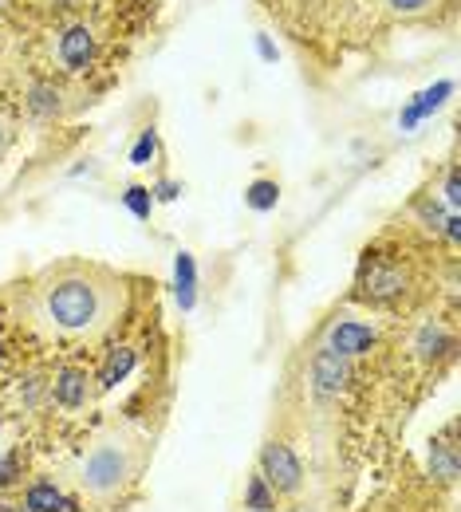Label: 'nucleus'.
<instances>
[{"mask_svg":"<svg viewBox=\"0 0 461 512\" xmlns=\"http://www.w3.org/2000/svg\"><path fill=\"white\" fill-rule=\"evenodd\" d=\"M142 461H146V449L131 446L127 438H107L91 449L79 465V489L87 501L111 509L119 505V497L131 489L142 473Z\"/></svg>","mask_w":461,"mask_h":512,"instance_id":"obj_1","label":"nucleus"},{"mask_svg":"<svg viewBox=\"0 0 461 512\" xmlns=\"http://www.w3.org/2000/svg\"><path fill=\"white\" fill-rule=\"evenodd\" d=\"M44 308L52 323L64 331H91L103 320V296L87 276H60L44 292Z\"/></svg>","mask_w":461,"mask_h":512,"instance_id":"obj_2","label":"nucleus"},{"mask_svg":"<svg viewBox=\"0 0 461 512\" xmlns=\"http://www.w3.org/2000/svg\"><path fill=\"white\" fill-rule=\"evenodd\" d=\"M406 292H410V268L402 260L379 253L363 256L359 276H355V300L375 304V308H387V304H398Z\"/></svg>","mask_w":461,"mask_h":512,"instance_id":"obj_3","label":"nucleus"},{"mask_svg":"<svg viewBox=\"0 0 461 512\" xmlns=\"http://www.w3.org/2000/svg\"><path fill=\"white\" fill-rule=\"evenodd\" d=\"M257 473L276 489V497H300L304 489V461L288 442H264L257 453Z\"/></svg>","mask_w":461,"mask_h":512,"instance_id":"obj_4","label":"nucleus"},{"mask_svg":"<svg viewBox=\"0 0 461 512\" xmlns=\"http://www.w3.org/2000/svg\"><path fill=\"white\" fill-rule=\"evenodd\" d=\"M351 383V359H343L339 351L320 347L316 359H312V390L320 398H339Z\"/></svg>","mask_w":461,"mask_h":512,"instance_id":"obj_5","label":"nucleus"},{"mask_svg":"<svg viewBox=\"0 0 461 512\" xmlns=\"http://www.w3.org/2000/svg\"><path fill=\"white\" fill-rule=\"evenodd\" d=\"M379 343V331L371 323H359V320H339L328 327V339L324 347L339 351L343 359H359V355H371Z\"/></svg>","mask_w":461,"mask_h":512,"instance_id":"obj_6","label":"nucleus"},{"mask_svg":"<svg viewBox=\"0 0 461 512\" xmlns=\"http://www.w3.org/2000/svg\"><path fill=\"white\" fill-rule=\"evenodd\" d=\"M430 477L442 481L446 489H454L461 477V457H458V418L442 430V438L430 442Z\"/></svg>","mask_w":461,"mask_h":512,"instance_id":"obj_7","label":"nucleus"},{"mask_svg":"<svg viewBox=\"0 0 461 512\" xmlns=\"http://www.w3.org/2000/svg\"><path fill=\"white\" fill-rule=\"evenodd\" d=\"M95 379L83 371V367H60L56 371V383H52V398H56V406H64V410H83L87 402H91V394H95Z\"/></svg>","mask_w":461,"mask_h":512,"instance_id":"obj_8","label":"nucleus"},{"mask_svg":"<svg viewBox=\"0 0 461 512\" xmlns=\"http://www.w3.org/2000/svg\"><path fill=\"white\" fill-rule=\"evenodd\" d=\"M24 512H79V505L67 497L52 477H36L24 489Z\"/></svg>","mask_w":461,"mask_h":512,"instance_id":"obj_9","label":"nucleus"},{"mask_svg":"<svg viewBox=\"0 0 461 512\" xmlns=\"http://www.w3.org/2000/svg\"><path fill=\"white\" fill-rule=\"evenodd\" d=\"M450 95H454V83H450V79H438V83H434V87H426V91H422L414 103H406V107H402L398 127L414 130L422 119H430V115H434V111H438V107H442Z\"/></svg>","mask_w":461,"mask_h":512,"instance_id":"obj_10","label":"nucleus"},{"mask_svg":"<svg viewBox=\"0 0 461 512\" xmlns=\"http://www.w3.org/2000/svg\"><path fill=\"white\" fill-rule=\"evenodd\" d=\"M174 300L182 312L198 308V260H194V253L174 256Z\"/></svg>","mask_w":461,"mask_h":512,"instance_id":"obj_11","label":"nucleus"},{"mask_svg":"<svg viewBox=\"0 0 461 512\" xmlns=\"http://www.w3.org/2000/svg\"><path fill=\"white\" fill-rule=\"evenodd\" d=\"M134 363H138V351H134V347H127V343H123V347H111L107 359H103V367H99V375H95V386H99V390H115L119 383H127Z\"/></svg>","mask_w":461,"mask_h":512,"instance_id":"obj_12","label":"nucleus"},{"mask_svg":"<svg viewBox=\"0 0 461 512\" xmlns=\"http://www.w3.org/2000/svg\"><path fill=\"white\" fill-rule=\"evenodd\" d=\"M91 56H95V36H91L83 24L67 28L64 40H60V60H64L71 71H83V67L91 64Z\"/></svg>","mask_w":461,"mask_h":512,"instance_id":"obj_13","label":"nucleus"},{"mask_svg":"<svg viewBox=\"0 0 461 512\" xmlns=\"http://www.w3.org/2000/svg\"><path fill=\"white\" fill-rule=\"evenodd\" d=\"M241 509H245V512H276V509H280V497H276V489H272V485L264 481L257 469H253V473L245 477Z\"/></svg>","mask_w":461,"mask_h":512,"instance_id":"obj_14","label":"nucleus"},{"mask_svg":"<svg viewBox=\"0 0 461 512\" xmlns=\"http://www.w3.org/2000/svg\"><path fill=\"white\" fill-rule=\"evenodd\" d=\"M28 107H32V115L52 119V115L64 111V95H60V87H52V83H36V87L28 91Z\"/></svg>","mask_w":461,"mask_h":512,"instance_id":"obj_15","label":"nucleus"},{"mask_svg":"<svg viewBox=\"0 0 461 512\" xmlns=\"http://www.w3.org/2000/svg\"><path fill=\"white\" fill-rule=\"evenodd\" d=\"M446 351H454L450 331H442L438 323H426V327L418 331V355H422V359H434V355H446Z\"/></svg>","mask_w":461,"mask_h":512,"instance_id":"obj_16","label":"nucleus"},{"mask_svg":"<svg viewBox=\"0 0 461 512\" xmlns=\"http://www.w3.org/2000/svg\"><path fill=\"white\" fill-rule=\"evenodd\" d=\"M245 201H249V209L268 213V209H276V201H280V186H276L272 178H257V182L245 190Z\"/></svg>","mask_w":461,"mask_h":512,"instance_id":"obj_17","label":"nucleus"},{"mask_svg":"<svg viewBox=\"0 0 461 512\" xmlns=\"http://www.w3.org/2000/svg\"><path fill=\"white\" fill-rule=\"evenodd\" d=\"M123 205L131 209L138 221H150V209H154V193H150V186H127V193H123Z\"/></svg>","mask_w":461,"mask_h":512,"instance_id":"obj_18","label":"nucleus"},{"mask_svg":"<svg viewBox=\"0 0 461 512\" xmlns=\"http://www.w3.org/2000/svg\"><path fill=\"white\" fill-rule=\"evenodd\" d=\"M158 154V130L146 127L131 146V166H150V158Z\"/></svg>","mask_w":461,"mask_h":512,"instance_id":"obj_19","label":"nucleus"},{"mask_svg":"<svg viewBox=\"0 0 461 512\" xmlns=\"http://www.w3.org/2000/svg\"><path fill=\"white\" fill-rule=\"evenodd\" d=\"M20 477H24V457L12 449V453L0 457V489H12Z\"/></svg>","mask_w":461,"mask_h":512,"instance_id":"obj_20","label":"nucleus"},{"mask_svg":"<svg viewBox=\"0 0 461 512\" xmlns=\"http://www.w3.org/2000/svg\"><path fill=\"white\" fill-rule=\"evenodd\" d=\"M150 193H154V201H178V193H182V186H178L174 178H158V182L150 186Z\"/></svg>","mask_w":461,"mask_h":512,"instance_id":"obj_21","label":"nucleus"},{"mask_svg":"<svg viewBox=\"0 0 461 512\" xmlns=\"http://www.w3.org/2000/svg\"><path fill=\"white\" fill-rule=\"evenodd\" d=\"M446 201H450V209L458 213V205H461V174H458V166H450V178H446Z\"/></svg>","mask_w":461,"mask_h":512,"instance_id":"obj_22","label":"nucleus"},{"mask_svg":"<svg viewBox=\"0 0 461 512\" xmlns=\"http://www.w3.org/2000/svg\"><path fill=\"white\" fill-rule=\"evenodd\" d=\"M387 4H391L395 12H406V16H410V12H422V8H430V0H387Z\"/></svg>","mask_w":461,"mask_h":512,"instance_id":"obj_23","label":"nucleus"},{"mask_svg":"<svg viewBox=\"0 0 461 512\" xmlns=\"http://www.w3.org/2000/svg\"><path fill=\"white\" fill-rule=\"evenodd\" d=\"M257 48H261V56H264V60H276V48L268 44V36H257Z\"/></svg>","mask_w":461,"mask_h":512,"instance_id":"obj_24","label":"nucleus"},{"mask_svg":"<svg viewBox=\"0 0 461 512\" xmlns=\"http://www.w3.org/2000/svg\"><path fill=\"white\" fill-rule=\"evenodd\" d=\"M284 512H316V509H308V505H288Z\"/></svg>","mask_w":461,"mask_h":512,"instance_id":"obj_25","label":"nucleus"},{"mask_svg":"<svg viewBox=\"0 0 461 512\" xmlns=\"http://www.w3.org/2000/svg\"><path fill=\"white\" fill-rule=\"evenodd\" d=\"M4 142H8V138H4V130H0V150H4Z\"/></svg>","mask_w":461,"mask_h":512,"instance_id":"obj_26","label":"nucleus"}]
</instances>
